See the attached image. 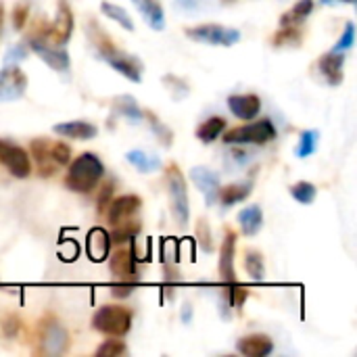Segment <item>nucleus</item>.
Segmentation results:
<instances>
[{
	"mask_svg": "<svg viewBox=\"0 0 357 357\" xmlns=\"http://www.w3.org/2000/svg\"><path fill=\"white\" fill-rule=\"evenodd\" d=\"M88 29H92L90 40H92V44L96 46L98 56H100L102 61H107L117 73H121V75L128 77L130 82L140 84V82H142V71H144L142 63H140L134 54H128V52L119 50V48L111 42V38L96 25V21H90Z\"/></svg>",
	"mask_w": 357,
	"mask_h": 357,
	"instance_id": "nucleus-1",
	"label": "nucleus"
},
{
	"mask_svg": "<svg viewBox=\"0 0 357 357\" xmlns=\"http://www.w3.org/2000/svg\"><path fill=\"white\" fill-rule=\"evenodd\" d=\"M105 176V165L94 153H82L73 161H69V169L65 176V186L77 195H88L96 188V184Z\"/></svg>",
	"mask_w": 357,
	"mask_h": 357,
	"instance_id": "nucleus-2",
	"label": "nucleus"
},
{
	"mask_svg": "<svg viewBox=\"0 0 357 357\" xmlns=\"http://www.w3.org/2000/svg\"><path fill=\"white\" fill-rule=\"evenodd\" d=\"M165 180H167V190H169V203H172V213L178 222L180 228L188 226L190 220V201H188V186L184 180V174L176 163L167 165L165 169Z\"/></svg>",
	"mask_w": 357,
	"mask_h": 357,
	"instance_id": "nucleus-3",
	"label": "nucleus"
},
{
	"mask_svg": "<svg viewBox=\"0 0 357 357\" xmlns=\"http://www.w3.org/2000/svg\"><path fill=\"white\" fill-rule=\"evenodd\" d=\"M132 312L121 305H102L92 316L94 331L107 335V337H123L132 328Z\"/></svg>",
	"mask_w": 357,
	"mask_h": 357,
	"instance_id": "nucleus-4",
	"label": "nucleus"
},
{
	"mask_svg": "<svg viewBox=\"0 0 357 357\" xmlns=\"http://www.w3.org/2000/svg\"><path fill=\"white\" fill-rule=\"evenodd\" d=\"M222 134L226 144H268L276 138V128L270 119H259Z\"/></svg>",
	"mask_w": 357,
	"mask_h": 357,
	"instance_id": "nucleus-5",
	"label": "nucleus"
},
{
	"mask_svg": "<svg viewBox=\"0 0 357 357\" xmlns=\"http://www.w3.org/2000/svg\"><path fill=\"white\" fill-rule=\"evenodd\" d=\"M109 270L115 278V282H128V284H140V274H138V257H136V243L130 241L128 245H121L111 259H109Z\"/></svg>",
	"mask_w": 357,
	"mask_h": 357,
	"instance_id": "nucleus-6",
	"label": "nucleus"
},
{
	"mask_svg": "<svg viewBox=\"0 0 357 357\" xmlns=\"http://www.w3.org/2000/svg\"><path fill=\"white\" fill-rule=\"evenodd\" d=\"M192 42L199 44H209V46H234L241 42V31L234 27H224L218 23H207V25H197V27H188L184 31Z\"/></svg>",
	"mask_w": 357,
	"mask_h": 357,
	"instance_id": "nucleus-7",
	"label": "nucleus"
},
{
	"mask_svg": "<svg viewBox=\"0 0 357 357\" xmlns=\"http://www.w3.org/2000/svg\"><path fill=\"white\" fill-rule=\"evenodd\" d=\"M71 33H73V13H71L67 0H59L56 19L50 25H42L40 40H46V42L54 44V46H63V44H67ZM33 38H38V36H33Z\"/></svg>",
	"mask_w": 357,
	"mask_h": 357,
	"instance_id": "nucleus-8",
	"label": "nucleus"
},
{
	"mask_svg": "<svg viewBox=\"0 0 357 357\" xmlns=\"http://www.w3.org/2000/svg\"><path fill=\"white\" fill-rule=\"evenodd\" d=\"M0 163L10 172V176L15 178H27L31 174V159L29 153L19 146L13 144L8 140H0Z\"/></svg>",
	"mask_w": 357,
	"mask_h": 357,
	"instance_id": "nucleus-9",
	"label": "nucleus"
},
{
	"mask_svg": "<svg viewBox=\"0 0 357 357\" xmlns=\"http://www.w3.org/2000/svg\"><path fill=\"white\" fill-rule=\"evenodd\" d=\"M27 90V75L17 65H4L0 69V102L19 100Z\"/></svg>",
	"mask_w": 357,
	"mask_h": 357,
	"instance_id": "nucleus-10",
	"label": "nucleus"
},
{
	"mask_svg": "<svg viewBox=\"0 0 357 357\" xmlns=\"http://www.w3.org/2000/svg\"><path fill=\"white\" fill-rule=\"evenodd\" d=\"M69 345V335L67 331L56 322H44L40 331V351L44 356H63Z\"/></svg>",
	"mask_w": 357,
	"mask_h": 357,
	"instance_id": "nucleus-11",
	"label": "nucleus"
},
{
	"mask_svg": "<svg viewBox=\"0 0 357 357\" xmlns=\"http://www.w3.org/2000/svg\"><path fill=\"white\" fill-rule=\"evenodd\" d=\"M27 48H31L50 69H54V71H67L69 69V52L65 48H59L46 40H40V38H29Z\"/></svg>",
	"mask_w": 357,
	"mask_h": 357,
	"instance_id": "nucleus-12",
	"label": "nucleus"
},
{
	"mask_svg": "<svg viewBox=\"0 0 357 357\" xmlns=\"http://www.w3.org/2000/svg\"><path fill=\"white\" fill-rule=\"evenodd\" d=\"M142 207V199L138 195H123V197H117L113 199L109 205H107V222L111 226H117V224H123L128 220H132L134 213H138Z\"/></svg>",
	"mask_w": 357,
	"mask_h": 357,
	"instance_id": "nucleus-13",
	"label": "nucleus"
},
{
	"mask_svg": "<svg viewBox=\"0 0 357 357\" xmlns=\"http://www.w3.org/2000/svg\"><path fill=\"white\" fill-rule=\"evenodd\" d=\"M234 253H236V234L232 230H226V236H224L222 249H220V261H218V274H220V278H222L224 284L236 282V274H234Z\"/></svg>",
	"mask_w": 357,
	"mask_h": 357,
	"instance_id": "nucleus-14",
	"label": "nucleus"
},
{
	"mask_svg": "<svg viewBox=\"0 0 357 357\" xmlns=\"http://www.w3.org/2000/svg\"><path fill=\"white\" fill-rule=\"evenodd\" d=\"M228 109L234 117L251 121L261 111V98L257 94H232L228 96Z\"/></svg>",
	"mask_w": 357,
	"mask_h": 357,
	"instance_id": "nucleus-15",
	"label": "nucleus"
},
{
	"mask_svg": "<svg viewBox=\"0 0 357 357\" xmlns=\"http://www.w3.org/2000/svg\"><path fill=\"white\" fill-rule=\"evenodd\" d=\"M343 67H345V52L331 50L322 54L318 61V69L331 86H339L343 82Z\"/></svg>",
	"mask_w": 357,
	"mask_h": 357,
	"instance_id": "nucleus-16",
	"label": "nucleus"
},
{
	"mask_svg": "<svg viewBox=\"0 0 357 357\" xmlns=\"http://www.w3.org/2000/svg\"><path fill=\"white\" fill-rule=\"evenodd\" d=\"M236 351L245 357H268L274 351V341L268 335H247L238 339Z\"/></svg>",
	"mask_w": 357,
	"mask_h": 357,
	"instance_id": "nucleus-17",
	"label": "nucleus"
},
{
	"mask_svg": "<svg viewBox=\"0 0 357 357\" xmlns=\"http://www.w3.org/2000/svg\"><path fill=\"white\" fill-rule=\"evenodd\" d=\"M190 180H192V184L209 199V203H213V199L218 197L220 186H222V184H220V176H218L215 172L203 167V165H197V167L190 169Z\"/></svg>",
	"mask_w": 357,
	"mask_h": 357,
	"instance_id": "nucleus-18",
	"label": "nucleus"
},
{
	"mask_svg": "<svg viewBox=\"0 0 357 357\" xmlns=\"http://www.w3.org/2000/svg\"><path fill=\"white\" fill-rule=\"evenodd\" d=\"M29 151H31V157L36 159L38 174L42 178H50L59 169L56 163L50 157V142H48V138H36V140H31Z\"/></svg>",
	"mask_w": 357,
	"mask_h": 357,
	"instance_id": "nucleus-19",
	"label": "nucleus"
},
{
	"mask_svg": "<svg viewBox=\"0 0 357 357\" xmlns=\"http://www.w3.org/2000/svg\"><path fill=\"white\" fill-rule=\"evenodd\" d=\"M54 134L59 136H65V138H73V140H90L98 134V128L90 121H84V119H75V121H63V123H56L52 128Z\"/></svg>",
	"mask_w": 357,
	"mask_h": 357,
	"instance_id": "nucleus-20",
	"label": "nucleus"
},
{
	"mask_svg": "<svg viewBox=\"0 0 357 357\" xmlns=\"http://www.w3.org/2000/svg\"><path fill=\"white\" fill-rule=\"evenodd\" d=\"M86 249H88V257L92 261H96V264L105 261L111 251V236L107 234V230L92 228L86 238Z\"/></svg>",
	"mask_w": 357,
	"mask_h": 357,
	"instance_id": "nucleus-21",
	"label": "nucleus"
},
{
	"mask_svg": "<svg viewBox=\"0 0 357 357\" xmlns=\"http://www.w3.org/2000/svg\"><path fill=\"white\" fill-rule=\"evenodd\" d=\"M132 2L138 8V13L144 17V21L149 23L151 29L161 31L165 27V13H163V6L157 0H132Z\"/></svg>",
	"mask_w": 357,
	"mask_h": 357,
	"instance_id": "nucleus-22",
	"label": "nucleus"
},
{
	"mask_svg": "<svg viewBox=\"0 0 357 357\" xmlns=\"http://www.w3.org/2000/svg\"><path fill=\"white\" fill-rule=\"evenodd\" d=\"M238 224H241V232L245 236H255L259 234L261 226H264V211L259 205H251V207H245L241 213H238Z\"/></svg>",
	"mask_w": 357,
	"mask_h": 357,
	"instance_id": "nucleus-23",
	"label": "nucleus"
},
{
	"mask_svg": "<svg viewBox=\"0 0 357 357\" xmlns=\"http://www.w3.org/2000/svg\"><path fill=\"white\" fill-rule=\"evenodd\" d=\"M251 190H253V184H251V182L230 184V186H224V188L220 186L218 197H220V203H222L224 207H232V205H238V203L247 201L249 195H251Z\"/></svg>",
	"mask_w": 357,
	"mask_h": 357,
	"instance_id": "nucleus-24",
	"label": "nucleus"
},
{
	"mask_svg": "<svg viewBox=\"0 0 357 357\" xmlns=\"http://www.w3.org/2000/svg\"><path fill=\"white\" fill-rule=\"evenodd\" d=\"M226 130V119L224 117H209L207 121H203L197 128V138L205 144L218 140L222 136V132Z\"/></svg>",
	"mask_w": 357,
	"mask_h": 357,
	"instance_id": "nucleus-25",
	"label": "nucleus"
},
{
	"mask_svg": "<svg viewBox=\"0 0 357 357\" xmlns=\"http://www.w3.org/2000/svg\"><path fill=\"white\" fill-rule=\"evenodd\" d=\"M126 159H128V163L134 165L140 174H151V172H155V169L161 167V161H159L157 157L146 155L144 151H138V149L128 151V153H126Z\"/></svg>",
	"mask_w": 357,
	"mask_h": 357,
	"instance_id": "nucleus-26",
	"label": "nucleus"
},
{
	"mask_svg": "<svg viewBox=\"0 0 357 357\" xmlns=\"http://www.w3.org/2000/svg\"><path fill=\"white\" fill-rule=\"evenodd\" d=\"M140 230H142V224L140 222L128 220L123 224L113 226V230H111L109 236H111V243H115V245H128L130 241H136V236L140 234Z\"/></svg>",
	"mask_w": 357,
	"mask_h": 357,
	"instance_id": "nucleus-27",
	"label": "nucleus"
},
{
	"mask_svg": "<svg viewBox=\"0 0 357 357\" xmlns=\"http://www.w3.org/2000/svg\"><path fill=\"white\" fill-rule=\"evenodd\" d=\"M314 10V0H299L291 10H287L280 17V25H303V21L312 15Z\"/></svg>",
	"mask_w": 357,
	"mask_h": 357,
	"instance_id": "nucleus-28",
	"label": "nucleus"
},
{
	"mask_svg": "<svg viewBox=\"0 0 357 357\" xmlns=\"http://www.w3.org/2000/svg\"><path fill=\"white\" fill-rule=\"evenodd\" d=\"M100 13H102L105 17L113 19L115 23H119L123 29L134 31V21H132V17L128 15V10H126L123 6H117V4H113V2L102 0V2H100Z\"/></svg>",
	"mask_w": 357,
	"mask_h": 357,
	"instance_id": "nucleus-29",
	"label": "nucleus"
},
{
	"mask_svg": "<svg viewBox=\"0 0 357 357\" xmlns=\"http://www.w3.org/2000/svg\"><path fill=\"white\" fill-rule=\"evenodd\" d=\"M301 38H303V31H301L299 25H280V31L274 33L272 44L276 48H280V46H299Z\"/></svg>",
	"mask_w": 357,
	"mask_h": 357,
	"instance_id": "nucleus-30",
	"label": "nucleus"
},
{
	"mask_svg": "<svg viewBox=\"0 0 357 357\" xmlns=\"http://www.w3.org/2000/svg\"><path fill=\"white\" fill-rule=\"evenodd\" d=\"M245 270H247L249 278L255 280V282H261L266 278V264H264V257H261L259 251L249 249L245 253Z\"/></svg>",
	"mask_w": 357,
	"mask_h": 357,
	"instance_id": "nucleus-31",
	"label": "nucleus"
},
{
	"mask_svg": "<svg viewBox=\"0 0 357 357\" xmlns=\"http://www.w3.org/2000/svg\"><path fill=\"white\" fill-rule=\"evenodd\" d=\"M318 138H320L318 130H305L299 138V144H297V157L299 159L312 157L318 149Z\"/></svg>",
	"mask_w": 357,
	"mask_h": 357,
	"instance_id": "nucleus-32",
	"label": "nucleus"
},
{
	"mask_svg": "<svg viewBox=\"0 0 357 357\" xmlns=\"http://www.w3.org/2000/svg\"><path fill=\"white\" fill-rule=\"evenodd\" d=\"M316 195H318V188L312 184V182H297V184H293L291 186V197L297 201V203H301V205H310V203H314L316 201Z\"/></svg>",
	"mask_w": 357,
	"mask_h": 357,
	"instance_id": "nucleus-33",
	"label": "nucleus"
},
{
	"mask_svg": "<svg viewBox=\"0 0 357 357\" xmlns=\"http://www.w3.org/2000/svg\"><path fill=\"white\" fill-rule=\"evenodd\" d=\"M115 109H117L119 115H123V117H128V119H134V121H140V119L144 117V113L140 111V107L136 105V100L130 98V96L117 98V100H115Z\"/></svg>",
	"mask_w": 357,
	"mask_h": 357,
	"instance_id": "nucleus-34",
	"label": "nucleus"
},
{
	"mask_svg": "<svg viewBox=\"0 0 357 357\" xmlns=\"http://www.w3.org/2000/svg\"><path fill=\"white\" fill-rule=\"evenodd\" d=\"M128 351V347H126V343L123 341H117V337L115 339H109V341H105L96 351H94V356L96 357H119L123 356Z\"/></svg>",
	"mask_w": 357,
	"mask_h": 357,
	"instance_id": "nucleus-35",
	"label": "nucleus"
},
{
	"mask_svg": "<svg viewBox=\"0 0 357 357\" xmlns=\"http://www.w3.org/2000/svg\"><path fill=\"white\" fill-rule=\"evenodd\" d=\"M226 297H228V303H230L234 310H241V307L245 305L247 297H249V291H247V287L232 282V284H228V289H226Z\"/></svg>",
	"mask_w": 357,
	"mask_h": 357,
	"instance_id": "nucleus-36",
	"label": "nucleus"
},
{
	"mask_svg": "<svg viewBox=\"0 0 357 357\" xmlns=\"http://www.w3.org/2000/svg\"><path fill=\"white\" fill-rule=\"evenodd\" d=\"M50 157L56 163V167L69 165V161H71V149L65 142H50Z\"/></svg>",
	"mask_w": 357,
	"mask_h": 357,
	"instance_id": "nucleus-37",
	"label": "nucleus"
},
{
	"mask_svg": "<svg viewBox=\"0 0 357 357\" xmlns=\"http://www.w3.org/2000/svg\"><path fill=\"white\" fill-rule=\"evenodd\" d=\"M354 42H356V25H354V23H347V25H345L343 36H341V38H339V42L333 46V50H337V52H345V50H349V48L354 46Z\"/></svg>",
	"mask_w": 357,
	"mask_h": 357,
	"instance_id": "nucleus-38",
	"label": "nucleus"
},
{
	"mask_svg": "<svg viewBox=\"0 0 357 357\" xmlns=\"http://www.w3.org/2000/svg\"><path fill=\"white\" fill-rule=\"evenodd\" d=\"M27 13H29L27 4H17V6L13 8V25H15L17 31H21V29L25 27V23H27Z\"/></svg>",
	"mask_w": 357,
	"mask_h": 357,
	"instance_id": "nucleus-39",
	"label": "nucleus"
},
{
	"mask_svg": "<svg viewBox=\"0 0 357 357\" xmlns=\"http://www.w3.org/2000/svg\"><path fill=\"white\" fill-rule=\"evenodd\" d=\"M111 197H113V182H107V184H102V188H100V192H98V199H96L98 213H105V209H107Z\"/></svg>",
	"mask_w": 357,
	"mask_h": 357,
	"instance_id": "nucleus-40",
	"label": "nucleus"
},
{
	"mask_svg": "<svg viewBox=\"0 0 357 357\" xmlns=\"http://www.w3.org/2000/svg\"><path fill=\"white\" fill-rule=\"evenodd\" d=\"M25 54H27V46L17 44V46H13V48L4 54V65H15L17 61L25 59Z\"/></svg>",
	"mask_w": 357,
	"mask_h": 357,
	"instance_id": "nucleus-41",
	"label": "nucleus"
},
{
	"mask_svg": "<svg viewBox=\"0 0 357 357\" xmlns=\"http://www.w3.org/2000/svg\"><path fill=\"white\" fill-rule=\"evenodd\" d=\"M136 289V284H128V282H113L111 284V295L115 299H126L132 295V291Z\"/></svg>",
	"mask_w": 357,
	"mask_h": 357,
	"instance_id": "nucleus-42",
	"label": "nucleus"
},
{
	"mask_svg": "<svg viewBox=\"0 0 357 357\" xmlns=\"http://www.w3.org/2000/svg\"><path fill=\"white\" fill-rule=\"evenodd\" d=\"M21 331V320L17 318V316H8L4 322H2V333L8 337V339H13V337H17V333Z\"/></svg>",
	"mask_w": 357,
	"mask_h": 357,
	"instance_id": "nucleus-43",
	"label": "nucleus"
},
{
	"mask_svg": "<svg viewBox=\"0 0 357 357\" xmlns=\"http://www.w3.org/2000/svg\"><path fill=\"white\" fill-rule=\"evenodd\" d=\"M205 220H201L199 222V236H201V245H203V249L205 251H211L213 249V245H211V234H209V230H207V234H205Z\"/></svg>",
	"mask_w": 357,
	"mask_h": 357,
	"instance_id": "nucleus-44",
	"label": "nucleus"
},
{
	"mask_svg": "<svg viewBox=\"0 0 357 357\" xmlns=\"http://www.w3.org/2000/svg\"><path fill=\"white\" fill-rule=\"evenodd\" d=\"M322 2H324V4H331V2H349V4H351V2H356V0H322Z\"/></svg>",
	"mask_w": 357,
	"mask_h": 357,
	"instance_id": "nucleus-45",
	"label": "nucleus"
},
{
	"mask_svg": "<svg viewBox=\"0 0 357 357\" xmlns=\"http://www.w3.org/2000/svg\"><path fill=\"white\" fill-rule=\"evenodd\" d=\"M228 2H230V0H228Z\"/></svg>",
	"mask_w": 357,
	"mask_h": 357,
	"instance_id": "nucleus-46",
	"label": "nucleus"
}]
</instances>
